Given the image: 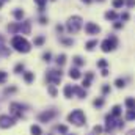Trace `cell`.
<instances>
[{
  "label": "cell",
  "mask_w": 135,
  "mask_h": 135,
  "mask_svg": "<svg viewBox=\"0 0 135 135\" xmlns=\"http://www.w3.org/2000/svg\"><path fill=\"white\" fill-rule=\"evenodd\" d=\"M126 3H127V6H129V8H132V6H135V0H127Z\"/></svg>",
  "instance_id": "42"
},
{
  "label": "cell",
  "mask_w": 135,
  "mask_h": 135,
  "mask_svg": "<svg viewBox=\"0 0 135 135\" xmlns=\"http://www.w3.org/2000/svg\"><path fill=\"white\" fill-rule=\"evenodd\" d=\"M124 3H126V0H113V6L115 8H121Z\"/></svg>",
  "instance_id": "28"
},
{
  "label": "cell",
  "mask_w": 135,
  "mask_h": 135,
  "mask_svg": "<svg viewBox=\"0 0 135 135\" xmlns=\"http://www.w3.org/2000/svg\"><path fill=\"white\" fill-rule=\"evenodd\" d=\"M126 120L134 121L135 120V110H127V113H126Z\"/></svg>",
  "instance_id": "23"
},
{
  "label": "cell",
  "mask_w": 135,
  "mask_h": 135,
  "mask_svg": "<svg viewBox=\"0 0 135 135\" xmlns=\"http://www.w3.org/2000/svg\"><path fill=\"white\" fill-rule=\"evenodd\" d=\"M115 28H116V30H118V28H123V24H121V22H116V24H115Z\"/></svg>",
  "instance_id": "45"
},
{
  "label": "cell",
  "mask_w": 135,
  "mask_h": 135,
  "mask_svg": "<svg viewBox=\"0 0 135 135\" xmlns=\"http://www.w3.org/2000/svg\"><path fill=\"white\" fill-rule=\"evenodd\" d=\"M116 17H118V14L115 11H107L105 13V19H109V20H115Z\"/></svg>",
  "instance_id": "17"
},
{
  "label": "cell",
  "mask_w": 135,
  "mask_h": 135,
  "mask_svg": "<svg viewBox=\"0 0 135 135\" xmlns=\"http://www.w3.org/2000/svg\"><path fill=\"white\" fill-rule=\"evenodd\" d=\"M72 94H74V87L72 85H66L64 87V96L66 98H72Z\"/></svg>",
  "instance_id": "15"
},
{
  "label": "cell",
  "mask_w": 135,
  "mask_h": 135,
  "mask_svg": "<svg viewBox=\"0 0 135 135\" xmlns=\"http://www.w3.org/2000/svg\"><path fill=\"white\" fill-rule=\"evenodd\" d=\"M82 2H85V3H91V0H82Z\"/></svg>",
  "instance_id": "50"
},
{
  "label": "cell",
  "mask_w": 135,
  "mask_h": 135,
  "mask_svg": "<svg viewBox=\"0 0 135 135\" xmlns=\"http://www.w3.org/2000/svg\"><path fill=\"white\" fill-rule=\"evenodd\" d=\"M101 2H102V0H101Z\"/></svg>",
  "instance_id": "52"
},
{
  "label": "cell",
  "mask_w": 135,
  "mask_h": 135,
  "mask_svg": "<svg viewBox=\"0 0 135 135\" xmlns=\"http://www.w3.org/2000/svg\"><path fill=\"white\" fill-rule=\"evenodd\" d=\"M115 85H116L118 88H124V87H126V82H124L123 79H116V82H115Z\"/></svg>",
  "instance_id": "27"
},
{
  "label": "cell",
  "mask_w": 135,
  "mask_h": 135,
  "mask_svg": "<svg viewBox=\"0 0 135 135\" xmlns=\"http://www.w3.org/2000/svg\"><path fill=\"white\" fill-rule=\"evenodd\" d=\"M46 2H47V0H35V3L39 6L41 11H44V5H46Z\"/></svg>",
  "instance_id": "30"
},
{
  "label": "cell",
  "mask_w": 135,
  "mask_h": 135,
  "mask_svg": "<svg viewBox=\"0 0 135 135\" xmlns=\"http://www.w3.org/2000/svg\"><path fill=\"white\" fill-rule=\"evenodd\" d=\"M13 124H14V120H13L11 116H8V115H2V116H0V127L6 129V127H9V126H13Z\"/></svg>",
  "instance_id": "9"
},
{
  "label": "cell",
  "mask_w": 135,
  "mask_h": 135,
  "mask_svg": "<svg viewBox=\"0 0 135 135\" xmlns=\"http://www.w3.org/2000/svg\"><path fill=\"white\" fill-rule=\"evenodd\" d=\"M30 131H31V134H33V135H41V134H42L39 126H31V127H30Z\"/></svg>",
  "instance_id": "22"
},
{
  "label": "cell",
  "mask_w": 135,
  "mask_h": 135,
  "mask_svg": "<svg viewBox=\"0 0 135 135\" xmlns=\"http://www.w3.org/2000/svg\"><path fill=\"white\" fill-rule=\"evenodd\" d=\"M105 123H107V124H105V131H109V132H110V131H113V129L116 127L115 120H113V116H112V115H107V116H105Z\"/></svg>",
  "instance_id": "10"
},
{
  "label": "cell",
  "mask_w": 135,
  "mask_h": 135,
  "mask_svg": "<svg viewBox=\"0 0 135 135\" xmlns=\"http://www.w3.org/2000/svg\"><path fill=\"white\" fill-rule=\"evenodd\" d=\"M74 93H75L80 99H83V98L87 96V91H85L83 88H80V87H74Z\"/></svg>",
  "instance_id": "12"
},
{
  "label": "cell",
  "mask_w": 135,
  "mask_h": 135,
  "mask_svg": "<svg viewBox=\"0 0 135 135\" xmlns=\"http://www.w3.org/2000/svg\"><path fill=\"white\" fill-rule=\"evenodd\" d=\"M49 93H50L52 96H57V90H55L53 87H50V88H49Z\"/></svg>",
  "instance_id": "41"
},
{
  "label": "cell",
  "mask_w": 135,
  "mask_h": 135,
  "mask_svg": "<svg viewBox=\"0 0 135 135\" xmlns=\"http://www.w3.org/2000/svg\"><path fill=\"white\" fill-rule=\"evenodd\" d=\"M64 63H66V55H64V53L58 55V57H57V64H58V66H63Z\"/></svg>",
  "instance_id": "18"
},
{
  "label": "cell",
  "mask_w": 135,
  "mask_h": 135,
  "mask_svg": "<svg viewBox=\"0 0 135 135\" xmlns=\"http://www.w3.org/2000/svg\"><path fill=\"white\" fill-rule=\"evenodd\" d=\"M11 46H13L17 52H24V53H27V52L30 50V44H28V41H27L25 38H22V36H14L13 41H11Z\"/></svg>",
  "instance_id": "1"
},
{
  "label": "cell",
  "mask_w": 135,
  "mask_h": 135,
  "mask_svg": "<svg viewBox=\"0 0 135 135\" xmlns=\"http://www.w3.org/2000/svg\"><path fill=\"white\" fill-rule=\"evenodd\" d=\"M50 57H52V55H50V52H46V53L42 55V58H44V61H50Z\"/></svg>",
  "instance_id": "37"
},
{
  "label": "cell",
  "mask_w": 135,
  "mask_h": 135,
  "mask_svg": "<svg viewBox=\"0 0 135 135\" xmlns=\"http://www.w3.org/2000/svg\"><path fill=\"white\" fill-rule=\"evenodd\" d=\"M47 80H49L50 83H58V82L61 80V71H49Z\"/></svg>",
  "instance_id": "5"
},
{
  "label": "cell",
  "mask_w": 135,
  "mask_h": 135,
  "mask_svg": "<svg viewBox=\"0 0 135 135\" xmlns=\"http://www.w3.org/2000/svg\"><path fill=\"white\" fill-rule=\"evenodd\" d=\"M39 20H41V24H46V22H47V19H46V17H41Z\"/></svg>",
  "instance_id": "48"
},
{
  "label": "cell",
  "mask_w": 135,
  "mask_h": 135,
  "mask_svg": "<svg viewBox=\"0 0 135 135\" xmlns=\"http://www.w3.org/2000/svg\"><path fill=\"white\" fill-rule=\"evenodd\" d=\"M57 31H60V33H61V31H63V27H61V25H57Z\"/></svg>",
  "instance_id": "47"
},
{
  "label": "cell",
  "mask_w": 135,
  "mask_h": 135,
  "mask_svg": "<svg viewBox=\"0 0 135 135\" xmlns=\"http://www.w3.org/2000/svg\"><path fill=\"white\" fill-rule=\"evenodd\" d=\"M102 93H104V94L110 93V87H109V85H104V87H102Z\"/></svg>",
  "instance_id": "39"
},
{
  "label": "cell",
  "mask_w": 135,
  "mask_h": 135,
  "mask_svg": "<svg viewBox=\"0 0 135 135\" xmlns=\"http://www.w3.org/2000/svg\"><path fill=\"white\" fill-rule=\"evenodd\" d=\"M33 79H35V74H33V72H25V74H24V80H25L27 83H30Z\"/></svg>",
  "instance_id": "20"
},
{
  "label": "cell",
  "mask_w": 135,
  "mask_h": 135,
  "mask_svg": "<svg viewBox=\"0 0 135 135\" xmlns=\"http://www.w3.org/2000/svg\"><path fill=\"white\" fill-rule=\"evenodd\" d=\"M102 75L107 77V75H109V71H107V69H102Z\"/></svg>",
  "instance_id": "46"
},
{
  "label": "cell",
  "mask_w": 135,
  "mask_h": 135,
  "mask_svg": "<svg viewBox=\"0 0 135 135\" xmlns=\"http://www.w3.org/2000/svg\"><path fill=\"white\" fill-rule=\"evenodd\" d=\"M19 30H20L24 35H28V33H30V22H24V24H20V25H19Z\"/></svg>",
  "instance_id": "11"
},
{
  "label": "cell",
  "mask_w": 135,
  "mask_h": 135,
  "mask_svg": "<svg viewBox=\"0 0 135 135\" xmlns=\"http://www.w3.org/2000/svg\"><path fill=\"white\" fill-rule=\"evenodd\" d=\"M82 27V17L80 16H72L68 20V31L69 33H77Z\"/></svg>",
  "instance_id": "3"
},
{
  "label": "cell",
  "mask_w": 135,
  "mask_h": 135,
  "mask_svg": "<svg viewBox=\"0 0 135 135\" xmlns=\"http://www.w3.org/2000/svg\"><path fill=\"white\" fill-rule=\"evenodd\" d=\"M68 121L75 124V126H83L87 118H85V113L82 110H72L69 115H68Z\"/></svg>",
  "instance_id": "2"
},
{
  "label": "cell",
  "mask_w": 135,
  "mask_h": 135,
  "mask_svg": "<svg viewBox=\"0 0 135 135\" xmlns=\"http://www.w3.org/2000/svg\"><path fill=\"white\" fill-rule=\"evenodd\" d=\"M93 132H94L96 135H99L101 132H102V127H101V126H94V129H93Z\"/></svg>",
  "instance_id": "36"
},
{
  "label": "cell",
  "mask_w": 135,
  "mask_h": 135,
  "mask_svg": "<svg viewBox=\"0 0 135 135\" xmlns=\"http://www.w3.org/2000/svg\"><path fill=\"white\" fill-rule=\"evenodd\" d=\"M8 30L14 33V31H17V30H19V25H16V24H11V25H8Z\"/></svg>",
  "instance_id": "31"
},
{
  "label": "cell",
  "mask_w": 135,
  "mask_h": 135,
  "mask_svg": "<svg viewBox=\"0 0 135 135\" xmlns=\"http://www.w3.org/2000/svg\"><path fill=\"white\" fill-rule=\"evenodd\" d=\"M6 79H8V74L5 71H0V83H5Z\"/></svg>",
  "instance_id": "29"
},
{
  "label": "cell",
  "mask_w": 135,
  "mask_h": 135,
  "mask_svg": "<svg viewBox=\"0 0 135 135\" xmlns=\"http://www.w3.org/2000/svg\"><path fill=\"white\" fill-rule=\"evenodd\" d=\"M61 41H63L66 46H72V44H74V41H72V39H61Z\"/></svg>",
  "instance_id": "40"
},
{
  "label": "cell",
  "mask_w": 135,
  "mask_h": 135,
  "mask_svg": "<svg viewBox=\"0 0 135 135\" xmlns=\"http://www.w3.org/2000/svg\"><path fill=\"white\" fill-rule=\"evenodd\" d=\"M33 42H35V46H41V44L44 42V36H36Z\"/></svg>",
  "instance_id": "26"
},
{
  "label": "cell",
  "mask_w": 135,
  "mask_h": 135,
  "mask_svg": "<svg viewBox=\"0 0 135 135\" xmlns=\"http://www.w3.org/2000/svg\"><path fill=\"white\" fill-rule=\"evenodd\" d=\"M14 91H16V88H14V87H11V88H6V91H5V93L8 94V93H14Z\"/></svg>",
  "instance_id": "44"
},
{
  "label": "cell",
  "mask_w": 135,
  "mask_h": 135,
  "mask_svg": "<svg viewBox=\"0 0 135 135\" xmlns=\"http://www.w3.org/2000/svg\"><path fill=\"white\" fill-rule=\"evenodd\" d=\"M20 71H24V64L22 63H19V64H16V68H14V72H20Z\"/></svg>",
  "instance_id": "33"
},
{
  "label": "cell",
  "mask_w": 135,
  "mask_h": 135,
  "mask_svg": "<svg viewBox=\"0 0 135 135\" xmlns=\"http://www.w3.org/2000/svg\"><path fill=\"white\" fill-rule=\"evenodd\" d=\"M0 8H2V2H0Z\"/></svg>",
  "instance_id": "51"
},
{
  "label": "cell",
  "mask_w": 135,
  "mask_h": 135,
  "mask_svg": "<svg viewBox=\"0 0 135 135\" xmlns=\"http://www.w3.org/2000/svg\"><path fill=\"white\" fill-rule=\"evenodd\" d=\"M0 53H3V55H9V50H8L5 46H0Z\"/></svg>",
  "instance_id": "34"
},
{
  "label": "cell",
  "mask_w": 135,
  "mask_h": 135,
  "mask_svg": "<svg viewBox=\"0 0 135 135\" xmlns=\"http://www.w3.org/2000/svg\"><path fill=\"white\" fill-rule=\"evenodd\" d=\"M96 46H98V41H96V39H93V41L87 42V46H85V47H87V50H93Z\"/></svg>",
  "instance_id": "21"
},
{
  "label": "cell",
  "mask_w": 135,
  "mask_h": 135,
  "mask_svg": "<svg viewBox=\"0 0 135 135\" xmlns=\"http://www.w3.org/2000/svg\"><path fill=\"white\" fill-rule=\"evenodd\" d=\"M93 105H94V107H102V105H104V99H102V98H98V99H94Z\"/></svg>",
  "instance_id": "24"
},
{
  "label": "cell",
  "mask_w": 135,
  "mask_h": 135,
  "mask_svg": "<svg viewBox=\"0 0 135 135\" xmlns=\"http://www.w3.org/2000/svg\"><path fill=\"white\" fill-rule=\"evenodd\" d=\"M127 135H135V131H129V132H127Z\"/></svg>",
  "instance_id": "49"
},
{
  "label": "cell",
  "mask_w": 135,
  "mask_h": 135,
  "mask_svg": "<svg viewBox=\"0 0 135 135\" xmlns=\"http://www.w3.org/2000/svg\"><path fill=\"white\" fill-rule=\"evenodd\" d=\"M126 107L129 110H134L135 109V98H127L126 99Z\"/></svg>",
  "instance_id": "16"
},
{
  "label": "cell",
  "mask_w": 135,
  "mask_h": 135,
  "mask_svg": "<svg viewBox=\"0 0 135 135\" xmlns=\"http://www.w3.org/2000/svg\"><path fill=\"white\" fill-rule=\"evenodd\" d=\"M121 19H123V20H127V19H129V14H127V13H123V14H121Z\"/></svg>",
  "instance_id": "43"
},
{
  "label": "cell",
  "mask_w": 135,
  "mask_h": 135,
  "mask_svg": "<svg viewBox=\"0 0 135 135\" xmlns=\"http://www.w3.org/2000/svg\"><path fill=\"white\" fill-rule=\"evenodd\" d=\"M110 115H112L113 118H115V116H120V115H121V107H120V105H115V107L112 109V113H110Z\"/></svg>",
  "instance_id": "19"
},
{
  "label": "cell",
  "mask_w": 135,
  "mask_h": 135,
  "mask_svg": "<svg viewBox=\"0 0 135 135\" xmlns=\"http://www.w3.org/2000/svg\"><path fill=\"white\" fill-rule=\"evenodd\" d=\"M85 31L88 35H98L101 31V28H99V25H96L93 22H88V24H85Z\"/></svg>",
  "instance_id": "6"
},
{
  "label": "cell",
  "mask_w": 135,
  "mask_h": 135,
  "mask_svg": "<svg viewBox=\"0 0 135 135\" xmlns=\"http://www.w3.org/2000/svg\"><path fill=\"white\" fill-rule=\"evenodd\" d=\"M57 115V112L55 110H49V112H44V113H41L39 116H38V120L41 121V123H47V121H50L53 116Z\"/></svg>",
  "instance_id": "8"
},
{
  "label": "cell",
  "mask_w": 135,
  "mask_h": 135,
  "mask_svg": "<svg viewBox=\"0 0 135 135\" xmlns=\"http://www.w3.org/2000/svg\"><path fill=\"white\" fill-rule=\"evenodd\" d=\"M91 79H93V74H91V72H88V74L85 75V79H83V83H82V85H83V88H88V87H90Z\"/></svg>",
  "instance_id": "14"
},
{
  "label": "cell",
  "mask_w": 135,
  "mask_h": 135,
  "mask_svg": "<svg viewBox=\"0 0 135 135\" xmlns=\"http://www.w3.org/2000/svg\"><path fill=\"white\" fill-rule=\"evenodd\" d=\"M116 44H118L116 36H110V38H107L105 41H102L101 47H102V50H104V52H112V50L116 47Z\"/></svg>",
  "instance_id": "4"
},
{
  "label": "cell",
  "mask_w": 135,
  "mask_h": 135,
  "mask_svg": "<svg viewBox=\"0 0 135 135\" xmlns=\"http://www.w3.org/2000/svg\"><path fill=\"white\" fill-rule=\"evenodd\" d=\"M13 14H14L16 19H22V17H24V11H22V9H16Z\"/></svg>",
  "instance_id": "25"
},
{
  "label": "cell",
  "mask_w": 135,
  "mask_h": 135,
  "mask_svg": "<svg viewBox=\"0 0 135 135\" xmlns=\"http://www.w3.org/2000/svg\"><path fill=\"white\" fill-rule=\"evenodd\" d=\"M58 132L66 134V132H68V127H66V126H58Z\"/></svg>",
  "instance_id": "38"
},
{
  "label": "cell",
  "mask_w": 135,
  "mask_h": 135,
  "mask_svg": "<svg viewBox=\"0 0 135 135\" xmlns=\"http://www.w3.org/2000/svg\"><path fill=\"white\" fill-rule=\"evenodd\" d=\"M69 77H71V79H80V71H79L77 68H71Z\"/></svg>",
  "instance_id": "13"
},
{
  "label": "cell",
  "mask_w": 135,
  "mask_h": 135,
  "mask_svg": "<svg viewBox=\"0 0 135 135\" xmlns=\"http://www.w3.org/2000/svg\"><path fill=\"white\" fill-rule=\"evenodd\" d=\"M22 109H24V107H22L20 104H16V102L9 105V112H11V115H14L16 118H20V116H22Z\"/></svg>",
  "instance_id": "7"
},
{
  "label": "cell",
  "mask_w": 135,
  "mask_h": 135,
  "mask_svg": "<svg viewBox=\"0 0 135 135\" xmlns=\"http://www.w3.org/2000/svg\"><path fill=\"white\" fill-rule=\"evenodd\" d=\"M98 66H99V68H105V66H107V61L102 58V60H99V61H98Z\"/></svg>",
  "instance_id": "35"
},
{
  "label": "cell",
  "mask_w": 135,
  "mask_h": 135,
  "mask_svg": "<svg viewBox=\"0 0 135 135\" xmlns=\"http://www.w3.org/2000/svg\"><path fill=\"white\" fill-rule=\"evenodd\" d=\"M74 63H75L77 66H82V64H83V60H82L80 57H74Z\"/></svg>",
  "instance_id": "32"
}]
</instances>
